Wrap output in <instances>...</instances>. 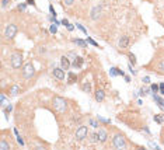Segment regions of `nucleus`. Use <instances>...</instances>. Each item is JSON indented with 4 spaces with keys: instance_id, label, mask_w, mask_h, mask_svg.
I'll return each instance as SVG.
<instances>
[{
    "instance_id": "nucleus-27",
    "label": "nucleus",
    "mask_w": 164,
    "mask_h": 150,
    "mask_svg": "<svg viewBox=\"0 0 164 150\" xmlns=\"http://www.w3.org/2000/svg\"><path fill=\"white\" fill-rule=\"evenodd\" d=\"M86 41H87V44H90V45H93V46H96V48H100V45L93 39V38H90V37H87L86 38Z\"/></svg>"
},
{
    "instance_id": "nucleus-36",
    "label": "nucleus",
    "mask_w": 164,
    "mask_h": 150,
    "mask_svg": "<svg viewBox=\"0 0 164 150\" xmlns=\"http://www.w3.org/2000/svg\"><path fill=\"white\" fill-rule=\"evenodd\" d=\"M25 7H27V1H25V3H23V4H18V10H21V11H23V10H25Z\"/></svg>"
},
{
    "instance_id": "nucleus-7",
    "label": "nucleus",
    "mask_w": 164,
    "mask_h": 150,
    "mask_svg": "<svg viewBox=\"0 0 164 150\" xmlns=\"http://www.w3.org/2000/svg\"><path fill=\"white\" fill-rule=\"evenodd\" d=\"M83 65H84V59H83L82 56H74V60L72 62V67L76 69V70H79V69L83 67Z\"/></svg>"
},
{
    "instance_id": "nucleus-6",
    "label": "nucleus",
    "mask_w": 164,
    "mask_h": 150,
    "mask_svg": "<svg viewBox=\"0 0 164 150\" xmlns=\"http://www.w3.org/2000/svg\"><path fill=\"white\" fill-rule=\"evenodd\" d=\"M87 133H88V129H87V126H84V125H80V126L77 128V131H76V139H77L79 142H82V140H84V139L87 137Z\"/></svg>"
},
{
    "instance_id": "nucleus-8",
    "label": "nucleus",
    "mask_w": 164,
    "mask_h": 150,
    "mask_svg": "<svg viewBox=\"0 0 164 150\" xmlns=\"http://www.w3.org/2000/svg\"><path fill=\"white\" fill-rule=\"evenodd\" d=\"M118 46H119L121 49H126V48L129 46V37H128V35L121 37L119 41H118Z\"/></svg>"
},
{
    "instance_id": "nucleus-45",
    "label": "nucleus",
    "mask_w": 164,
    "mask_h": 150,
    "mask_svg": "<svg viewBox=\"0 0 164 150\" xmlns=\"http://www.w3.org/2000/svg\"><path fill=\"white\" fill-rule=\"evenodd\" d=\"M125 82H126V83H131V77L126 76V74H125Z\"/></svg>"
},
{
    "instance_id": "nucleus-12",
    "label": "nucleus",
    "mask_w": 164,
    "mask_h": 150,
    "mask_svg": "<svg viewBox=\"0 0 164 150\" xmlns=\"http://www.w3.org/2000/svg\"><path fill=\"white\" fill-rule=\"evenodd\" d=\"M100 14H101V7H100V6H96V7L91 10V13H90V18H91V20H98Z\"/></svg>"
},
{
    "instance_id": "nucleus-28",
    "label": "nucleus",
    "mask_w": 164,
    "mask_h": 150,
    "mask_svg": "<svg viewBox=\"0 0 164 150\" xmlns=\"http://www.w3.org/2000/svg\"><path fill=\"white\" fill-rule=\"evenodd\" d=\"M14 135H16V137H17V142H18L21 146H24V140H23V137L20 136V133H18V131H17V129H14Z\"/></svg>"
},
{
    "instance_id": "nucleus-21",
    "label": "nucleus",
    "mask_w": 164,
    "mask_h": 150,
    "mask_svg": "<svg viewBox=\"0 0 164 150\" xmlns=\"http://www.w3.org/2000/svg\"><path fill=\"white\" fill-rule=\"evenodd\" d=\"M98 122H100L98 119H93V118H90V119H88V123H90V125H91V126H93L94 129H98L100 126H101Z\"/></svg>"
},
{
    "instance_id": "nucleus-13",
    "label": "nucleus",
    "mask_w": 164,
    "mask_h": 150,
    "mask_svg": "<svg viewBox=\"0 0 164 150\" xmlns=\"http://www.w3.org/2000/svg\"><path fill=\"white\" fill-rule=\"evenodd\" d=\"M111 76L112 77H116V76H122V77H125V72L123 70H121V69H118V67H111Z\"/></svg>"
},
{
    "instance_id": "nucleus-24",
    "label": "nucleus",
    "mask_w": 164,
    "mask_h": 150,
    "mask_svg": "<svg viewBox=\"0 0 164 150\" xmlns=\"http://www.w3.org/2000/svg\"><path fill=\"white\" fill-rule=\"evenodd\" d=\"M156 69H157V72H159V73L164 74V59H161V60L157 63V67H156Z\"/></svg>"
},
{
    "instance_id": "nucleus-9",
    "label": "nucleus",
    "mask_w": 164,
    "mask_h": 150,
    "mask_svg": "<svg viewBox=\"0 0 164 150\" xmlns=\"http://www.w3.org/2000/svg\"><path fill=\"white\" fill-rule=\"evenodd\" d=\"M52 74L58 79V80H65V70L62 67H55L52 70Z\"/></svg>"
},
{
    "instance_id": "nucleus-15",
    "label": "nucleus",
    "mask_w": 164,
    "mask_h": 150,
    "mask_svg": "<svg viewBox=\"0 0 164 150\" xmlns=\"http://www.w3.org/2000/svg\"><path fill=\"white\" fill-rule=\"evenodd\" d=\"M94 97H96V101H97V102L104 101V98H105V93H104V90H100V88H98V90L96 91Z\"/></svg>"
},
{
    "instance_id": "nucleus-17",
    "label": "nucleus",
    "mask_w": 164,
    "mask_h": 150,
    "mask_svg": "<svg viewBox=\"0 0 164 150\" xmlns=\"http://www.w3.org/2000/svg\"><path fill=\"white\" fill-rule=\"evenodd\" d=\"M77 82V74H74L73 72H69L67 73V83L69 84H73Z\"/></svg>"
},
{
    "instance_id": "nucleus-34",
    "label": "nucleus",
    "mask_w": 164,
    "mask_h": 150,
    "mask_svg": "<svg viewBox=\"0 0 164 150\" xmlns=\"http://www.w3.org/2000/svg\"><path fill=\"white\" fill-rule=\"evenodd\" d=\"M76 25H77V28H79V30H80V31H82V33L87 34V30H86V28H84V27H83L82 24H76Z\"/></svg>"
},
{
    "instance_id": "nucleus-40",
    "label": "nucleus",
    "mask_w": 164,
    "mask_h": 150,
    "mask_svg": "<svg viewBox=\"0 0 164 150\" xmlns=\"http://www.w3.org/2000/svg\"><path fill=\"white\" fill-rule=\"evenodd\" d=\"M69 24H70V23H69V20H67V18H63V20H62V25H65V27H67Z\"/></svg>"
},
{
    "instance_id": "nucleus-19",
    "label": "nucleus",
    "mask_w": 164,
    "mask_h": 150,
    "mask_svg": "<svg viewBox=\"0 0 164 150\" xmlns=\"http://www.w3.org/2000/svg\"><path fill=\"white\" fill-rule=\"evenodd\" d=\"M82 90L84 93H87V94H90L91 93V83L90 82H84L82 86Z\"/></svg>"
},
{
    "instance_id": "nucleus-3",
    "label": "nucleus",
    "mask_w": 164,
    "mask_h": 150,
    "mask_svg": "<svg viewBox=\"0 0 164 150\" xmlns=\"http://www.w3.org/2000/svg\"><path fill=\"white\" fill-rule=\"evenodd\" d=\"M10 63H11V67H13V69H20L21 65H23V55H21L20 52L11 53V56H10Z\"/></svg>"
},
{
    "instance_id": "nucleus-11",
    "label": "nucleus",
    "mask_w": 164,
    "mask_h": 150,
    "mask_svg": "<svg viewBox=\"0 0 164 150\" xmlns=\"http://www.w3.org/2000/svg\"><path fill=\"white\" fill-rule=\"evenodd\" d=\"M98 139H100V143H105L107 140H108V133H107V131L104 129V128H100L98 129Z\"/></svg>"
},
{
    "instance_id": "nucleus-33",
    "label": "nucleus",
    "mask_w": 164,
    "mask_h": 150,
    "mask_svg": "<svg viewBox=\"0 0 164 150\" xmlns=\"http://www.w3.org/2000/svg\"><path fill=\"white\" fill-rule=\"evenodd\" d=\"M97 119H98L100 122H102V123H105V125H108V123H111V121H110V119H104V118H101L98 115V117H97Z\"/></svg>"
},
{
    "instance_id": "nucleus-1",
    "label": "nucleus",
    "mask_w": 164,
    "mask_h": 150,
    "mask_svg": "<svg viewBox=\"0 0 164 150\" xmlns=\"http://www.w3.org/2000/svg\"><path fill=\"white\" fill-rule=\"evenodd\" d=\"M112 146H114L115 149H126V140H125V137H123V135L121 133H116L112 137Z\"/></svg>"
},
{
    "instance_id": "nucleus-26",
    "label": "nucleus",
    "mask_w": 164,
    "mask_h": 150,
    "mask_svg": "<svg viewBox=\"0 0 164 150\" xmlns=\"http://www.w3.org/2000/svg\"><path fill=\"white\" fill-rule=\"evenodd\" d=\"M128 58H129V62H131V65H136V56H135V53H132V52H129L128 53Z\"/></svg>"
},
{
    "instance_id": "nucleus-43",
    "label": "nucleus",
    "mask_w": 164,
    "mask_h": 150,
    "mask_svg": "<svg viewBox=\"0 0 164 150\" xmlns=\"http://www.w3.org/2000/svg\"><path fill=\"white\" fill-rule=\"evenodd\" d=\"M67 30H69V31L72 33V31L74 30V25H73V24H69V25H67Z\"/></svg>"
},
{
    "instance_id": "nucleus-20",
    "label": "nucleus",
    "mask_w": 164,
    "mask_h": 150,
    "mask_svg": "<svg viewBox=\"0 0 164 150\" xmlns=\"http://www.w3.org/2000/svg\"><path fill=\"white\" fill-rule=\"evenodd\" d=\"M1 111L4 112V115H6V117H7V115H10V112L13 111V104H10V102H9V104H7V105H6Z\"/></svg>"
},
{
    "instance_id": "nucleus-41",
    "label": "nucleus",
    "mask_w": 164,
    "mask_h": 150,
    "mask_svg": "<svg viewBox=\"0 0 164 150\" xmlns=\"http://www.w3.org/2000/svg\"><path fill=\"white\" fill-rule=\"evenodd\" d=\"M161 96H164V83H161L160 84V91H159Z\"/></svg>"
},
{
    "instance_id": "nucleus-10",
    "label": "nucleus",
    "mask_w": 164,
    "mask_h": 150,
    "mask_svg": "<svg viewBox=\"0 0 164 150\" xmlns=\"http://www.w3.org/2000/svg\"><path fill=\"white\" fill-rule=\"evenodd\" d=\"M60 67H62L63 70H69V69L72 67V62H70V59H69L66 55H63V56L60 58Z\"/></svg>"
},
{
    "instance_id": "nucleus-31",
    "label": "nucleus",
    "mask_w": 164,
    "mask_h": 150,
    "mask_svg": "<svg viewBox=\"0 0 164 150\" xmlns=\"http://www.w3.org/2000/svg\"><path fill=\"white\" fill-rule=\"evenodd\" d=\"M49 33L50 34H56V33H58V25H56V24H53V23H52V25L49 27Z\"/></svg>"
},
{
    "instance_id": "nucleus-39",
    "label": "nucleus",
    "mask_w": 164,
    "mask_h": 150,
    "mask_svg": "<svg viewBox=\"0 0 164 150\" xmlns=\"http://www.w3.org/2000/svg\"><path fill=\"white\" fill-rule=\"evenodd\" d=\"M9 3H10V0H1V7L4 9V7H6Z\"/></svg>"
},
{
    "instance_id": "nucleus-32",
    "label": "nucleus",
    "mask_w": 164,
    "mask_h": 150,
    "mask_svg": "<svg viewBox=\"0 0 164 150\" xmlns=\"http://www.w3.org/2000/svg\"><path fill=\"white\" fill-rule=\"evenodd\" d=\"M150 91H151V90H146V88H143V87H142V88L139 90V96H142V97H143V96H146V94H149Z\"/></svg>"
},
{
    "instance_id": "nucleus-22",
    "label": "nucleus",
    "mask_w": 164,
    "mask_h": 150,
    "mask_svg": "<svg viewBox=\"0 0 164 150\" xmlns=\"http://www.w3.org/2000/svg\"><path fill=\"white\" fill-rule=\"evenodd\" d=\"M0 149H1V150L10 149V145L6 142V139H4V137H1V140H0Z\"/></svg>"
},
{
    "instance_id": "nucleus-25",
    "label": "nucleus",
    "mask_w": 164,
    "mask_h": 150,
    "mask_svg": "<svg viewBox=\"0 0 164 150\" xmlns=\"http://www.w3.org/2000/svg\"><path fill=\"white\" fill-rule=\"evenodd\" d=\"M154 122H157V123H163L164 122V114H157V115H154Z\"/></svg>"
},
{
    "instance_id": "nucleus-30",
    "label": "nucleus",
    "mask_w": 164,
    "mask_h": 150,
    "mask_svg": "<svg viewBox=\"0 0 164 150\" xmlns=\"http://www.w3.org/2000/svg\"><path fill=\"white\" fill-rule=\"evenodd\" d=\"M150 90L153 93H159L160 91V84H150Z\"/></svg>"
},
{
    "instance_id": "nucleus-38",
    "label": "nucleus",
    "mask_w": 164,
    "mask_h": 150,
    "mask_svg": "<svg viewBox=\"0 0 164 150\" xmlns=\"http://www.w3.org/2000/svg\"><path fill=\"white\" fill-rule=\"evenodd\" d=\"M49 11H50V16H55V17H56V13H55V9H53V6H52V4L49 6Z\"/></svg>"
},
{
    "instance_id": "nucleus-37",
    "label": "nucleus",
    "mask_w": 164,
    "mask_h": 150,
    "mask_svg": "<svg viewBox=\"0 0 164 150\" xmlns=\"http://www.w3.org/2000/svg\"><path fill=\"white\" fill-rule=\"evenodd\" d=\"M128 69H129V72H131V74H133V76H135V74L137 73L136 70H133V67H132V65H131V63H129V66H128Z\"/></svg>"
},
{
    "instance_id": "nucleus-18",
    "label": "nucleus",
    "mask_w": 164,
    "mask_h": 150,
    "mask_svg": "<svg viewBox=\"0 0 164 150\" xmlns=\"http://www.w3.org/2000/svg\"><path fill=\"white\" fill-rule=\"evenodd\" d=\"M153 100H154L156 102H157V105H159V107H160L161 110H164V100L161 98V97L156 96V93H154V94H153Z\"/></svg>"
},
{
    "instance_id": "nucleus-2",
    "label": "nucleus",
    "mask_w": 164,
    "mask_h": 150,
    "mask_svg": "<svg viewBox=\"0 0 164 150\" xmlns=\"http://www.w3.org/2000/svg\"><path fill=\"white\" fill-rule=\"evenodd\" d=\"M53 107H55V110H56L58 112L63 114L66 111V108H67L66 100L62 98V97H55V98H53Z\"/></svg>"
},
{
    "instance_id": "nucleus-29",
    "label": "nucleus",
    "mask_w": 164,
    "mask_h": 150,
    "mask_svg": "<svg viewBox=\"0 0 164 150\" xmlns=\"http://www.w3.org/2000/svg\"><path fill=\"white\" fill-rule=\"evenodd\" d=\"M90 140H91V143H97V142H100L98 133H91L90 135Z\"/></svg>"
},
{
    "instance_id": "nucleus-16",
    "label": "nucleus",
    "mask_w": 164,
    "mask_h": 150,
    "mask_svg": "<svg viewBox=\"0 0 164 150\" xmlns=\"http://www.w3.org/2000/svg\"><path fill=\"white\" fill-rule=\"evenodd\" d=\"M9 91H10V96L14 97V96H18V94L21 93V87H20V86H11Z\"/></svg>"
},
{
    "instance_id": "nucleus-44",
    "label": "nucleus",
    "mask_w": 164,
    "mask_h": 150,
    "mask_svg": "<svg viewBox=\"0 0 164 150\" xmlns=\"http://www.w3.org/2000/svg\"><path fill=\"white\" fill-rule=\"evenodd\" d=\"M27 4H30V6H35V0H27Z\"/></svg>"
},
{
    "instance_id": "nucleus-14",
    "label": "nucleus",
    "mask_w": 164,
    "mask_h": 150,
    "mask_svg": "<svg viewBox=\"0 0 164 150\" xmlns=\"http://www.w3.org/2000/svg\"><path fill=\"white\" fill-rule=\"evenodd\" d=\"M72 41H73V44H76L79 48H83V49H84V48H87V41H84V39H80V38H73Z\"/></svg>"
},
{
    "instance_id": "nucleus-5",
    "label": "nucleus",
    "mask_w": 164,
    "mask_h": 150,
    "mask_svg": "<svg viewBox=\"0 0 164 150\" xmlns=\"http://www.w3.org/2000/svg\"><path fill=\"white\" fill-rule=\"evenodd\" d=\"M33 76H34V65L33 63H27L23 67V77L25 80H30Z\"/></svg>"
},
{
    "instance_id": "nucleus-23",
    "label": "nucleus",
    "mask_w": 164,
    "mask_h": 150,
    "mask_svg": "<svg viewBox=\"0 0 164 150\" xmlns=\"http://www.w3.org/2000/svg\"><path fill=\"white\" fill-rule=\"evenodd\" d=\"M9 102H10V101H7V98H6V96H4V94H1V96H0V107H1V110H3V108H4Z\"/></svg>"
},
{
    "instance_id": "nucleus-4",
    "label": "nucleus",
    "mask_w": 164,
    "mask_h": 150,
    "mask_svg": "<svg viewBox=\"0 0 164 150\" xmlns=\"http://www.w3.org/2000/svg\"><path fill=\"white\" fill-rule=\"evenodd\" d=\"M17 31H18V28H17L16 24H9L4 30V38L6 39H13L17 35Z\"/></svg>"
},
{
    "instance_id": "nucleus-42",
    "label": "nucleus",
    "mask_w": 164,
    "mask_h": 150,
    "mask_svg": "<svg viewBox=\"0 0 164 150\" xmlns=\"http://www.w3.org/2000/svg\"><path fill=\"white\" fill-rule=\"evenodd\" d=\"M74 3V0H65V4L66 6H72Z\"/></svg>"
},
{
    "instance_id": "nucleus-35",
    "label": "nucleus",
    "mask_w": 164,
    "mask_h": 150,
    "mask_svg": "<svg viewBox=\"0 0 164 150\" xmlns=\"http://www.w3.org/2000/svg\"><path fill=\"white\" fill-rule=\"evenodd\" d=\"M142 82L145 84H150V77H149V76H145V77L142 79Z\"/></svg>"
}]
</instances>
